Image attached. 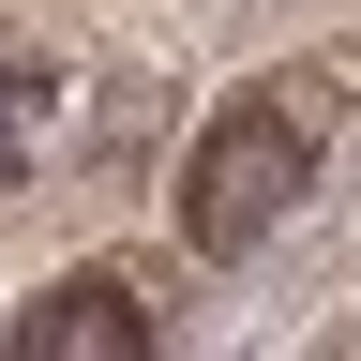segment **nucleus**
Here are the masks:
<instances>
[{"label":"nucleus","mask_w":361,"mask_h":361,"mask_svg":"<svg viewBox=\"0 0 361 361\" xmlns=\"http://www.w3.org/2000/svg\"><path fill=\"white\" fill-rule=\"evenodd\" d=\"M316 180V106L301 90H241V106H211V135L180 151V241L196 256H256L271 226L301 211Z\"/></svg>","instance_id":"1"},{"label":"nucleus","mask_w":361,"mask_h":361,"mask_svg":"<svg viewBox=\"0 0 361 361\" xmlns=\"http://www.w3.org/2000/svg\"><path fill=\"white\" fill-rule=\"evenodd\" d=\"M16 361H151V301L121 271H61L30 316H16Z\"/></svg>","instance_id":"2"},{"label":"nucleus","mask_w":361,"mask_h":361,"mask_svg":"<svg viewBox=\"0 0 361 361\" xmlns=\"http://www.w3.org/2000/svg\"><path fill=\"white\" fill-rule=\"evenodd\" d=\"M61 61L45 45H0V196H30V166H45V135H61Z\"/></svg>","instance_id":"3"}]
</instances>
